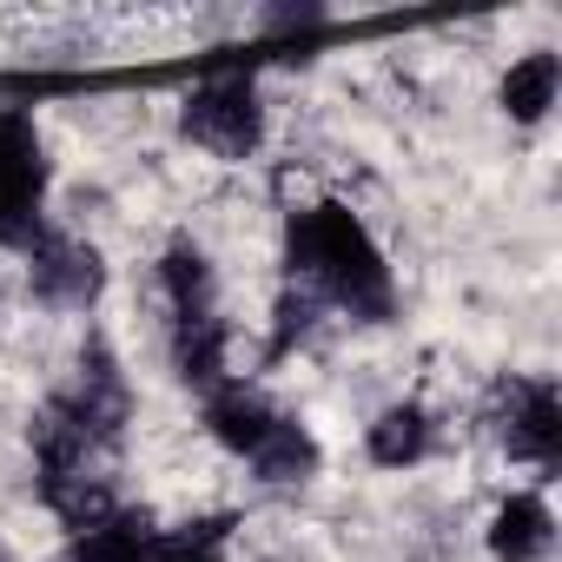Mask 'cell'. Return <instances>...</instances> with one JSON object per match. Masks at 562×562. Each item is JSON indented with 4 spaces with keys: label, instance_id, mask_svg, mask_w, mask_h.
<instances>
[{
    "label": "cell",
    "instance_id": "6da1fadb",
    "mask_svg": "<svg viewBox=\"0 0 562 562\" xmlns=\"http://www.w3.org/2000/svg\"><path fill=\"white\" fill-rule=\"evenodd\" d=\"M285 245H292V271H305L351 318H384L391 312V271H384V251L371 245L358 212H345V205L292 212Z\"/></svg>",
    "mask_w": 562,
    "mask_h": 562
},
{
    "label": "cell",
    "instance_id": "7a4b0ae2",
    "mask_svg": "<svg viewBox=\"0 0 562 562\" xmlns=\"http://www.w3.org/2000/svg\"><path fill=\"white\" fill-rule=\"evenodd\" d=\"M186 133L212 153V159H251L265 139V106L258 87L245 74H218L186 100Z\"/></svg>",
    "mask_w": 562,
    "mask_h": 562
},
{
    "label": "cell",
    "instance_id": "3957f363",
    "mask_svg": "<svg viewBox=\"0 0 562 562\" xmlns=\"http://www.w3.org/2000/svg\"><path fill=\"white\" fill-rule=\"evenodd\" d=\"M41 199H47V159L21 113H0V245L41 238Z\"/></svg>",
    "mask_w": 562,
    "mask_h": 562
},
{
    "label": "cell",
    "instance_id": "277c9868",
    "mask_svg": "<svg viewBox=\"0 0 562 562\" xmlns=\"http://www.w3.org/2000/svg\"><path fill=\"white\" fill-rule=\"evenodd\" d=\"M34 265H27V285L47 312H87L106 285V265L87 238H67V232H41L34 245Z\"/></svg>",
    "mask_w": 562,
    "mask_h": 562
},
{
    "label": "cell",
    "instance_id": "5b68a950",
    "mask_svg": "<svg viewBox=\"0 0 562 562\" xmlns=\"http://www.w3.org/2000/svg\"><path fill=\"white\" fill-rule=\"evenodd\" d=\"M503 443L509 457L522 463H555V443H562V411H555V384L549 378H522L503 391Z\"/></svg>",
    "mask_w": 562,
    "mask_h": 562
},
{
    "label": "cell",
    "instance_id": "8992f818",
    "mask_svg": "<svg viewBox=\"0 0 562 562\" xmlns=\"http://www.w3.org/2000/svg\"><path fill=\"white\" fill-rule=\"evenodd\" d=\"M67 562H166V536L146 516H120L113 509L106 522H93V529L74 536Z\"/></svg>",
    "mask_w": 562,
    "mask_h": 562
},
{
    "label": "cell",
    "instance_id": "52a82bcc",
    "mask_svg": "<svg viewBox=\"0 0 562 562\" xmlns=\"http://www.w3.org/2000/svg\"><path fill=\"white\" fill-rule=\"evenodd\" d=\"M555 542V522H549V503L542 496H503L496 516H490V549L496 562H542Z\"/></svg>",
    "mask_w": 562,
    "mask_h": 562
},
{
    "label": "cell",
    "instance_id": "ba28073f",
    "mask_svg": "<svg viewBox=\"0 0 562 562\" xmlns=\"http://www.w3.org/2000/svg\"><path fill=\"white\" fill-rule=\"evenodd\" d=\"M225 345H232V331L212 312H192L172 325V371L199 391H225Z\"/></svg>",
    "mask_w": 562,
    "mask_h": 562
},
{
    "label": "cell",
    "instance_id": "9c48e42d",
    "mask_svg": "<svg viewBox=\"0 0 562 562\" xmlns=\"http://www.w3.org/2000/svg\"><path fill=\"white\" fill-rule=\"evenodd\" d=\"M555 93H562V67H555V54H522V60H509V74H503V87H496V100H503V113H509L516 126L549 120Z\"/></svg>",
    "mask_w": 562,
    "mask_h": 562
},
{
    "label": "cell",
    "instance_id": "30bf717a",
    "mask_svg": "<svg viewBox=\"0 0 562 562\" xmlns=\"http://www.w3.org/2000/svg\"><path fill=\"white\" fill-rule=\"evenodd\" d=\"M271 424H278V411H271L258 391H212V404H205V430H212L225 450H238V457H251Z\"/></svg>",
    "mask_w": 562,
    "mask_h": 562
},
{
    "label": "cell",
    "instance_id": "8fae6325",
    "mask_svg": "<svg viewBox=\"0 0 562 562\" xmlns=\"http://www.w3.org/2000/svg\"><path fill=\"white\" fill-rule=\"evenodd\" d=\"M251 470H258L265 483H305V476L318 470V437H312L299 417H278V424L265 430V443L251 450Z\"/></svg>",
    "mask_w": 562,
    "mask_h": 562
},
{
    "label": "cell",
    "instance_id": "7c38bea8",
    "mask_svg": "<svg viewBox=\"0 0 562 562\" xmlns=\"http://www.w3.org/2000/svg\"><path fill=\"white\" fill-rule=\"evenodd\" d=\"M371 463L378 470H404V463H417L424 450H430V417L417 411V404H391L378 424H371Z\"/></svg>",
    "mask_w": 562,
    "mask_h": 562
},
{
    "label": "cell",
    "instance_id": "4fadbf2b",
    "mask_svg": "<svg viewBox=\"0 0 562 562\" xmlns=\"http://www.w3.org/2000/svg\"><path fill=\"white\" fill-rule=\"evenodd\" d=\"M159 285L172 299V318H192V312H212V265L199 245H172L159 258Z\"/></svg>",
    "mask_w": 562,
    "mask_h": 562
},
{
    "label": "cell",
    "instance_id": "5bb4252c",
    "mask_svg": "<svg viewBox=\"0 0 562 562\" xmlns=\"http://www.w3.org/2000/svg\"><path fill=\"white\" fill-rule=\"evenodd\" d=\"M166 562H218V555H205V549H172Z\"/></svg>",
    "mask_w": 562,
    "mask_h": 562
}]
</instances>
